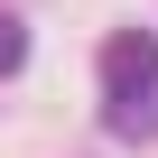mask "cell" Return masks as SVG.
<instances>
[{"label": "cell", "instance_id": "7a4b0ae2", "mask_svg": "<svg viewBox=\"0 0 158 158\" xmlns=\"http://www.w3.org/2000/svg\"><path fill=\"white\" fill-rule=\"evenodd\" d=\"M112 130H121V139H149V130H158V93H149V102H112Z\"/></svg>", "mask_w": 158, "mask_h": 158}, {"label": "cell", "instance_id": "6da1fadb", "mask_svg": "<svg viewBox=\"0 0 158 158\" xmlns=\"http://www.w3.org/2000/svg\"><path fill=\"white\" fill-rule=\"evenodd\" d=\"M102 93L112 102H149L158 93V28H112L102 37Z\"/></svg>", "mask_w": 158, "mask_h": 158}, {"label": "cell", "instance_id": "3957f363", "mask_svg": "<svg viewBox=\"0 0 158 158\" xmlns=\"http://www.w3.org/2000/svg\"><path fill=\"white\" fill-rule=\"evenodd\" d=\"M19 65H28V19L0 10V74H19Z\"/></svg>", "mask_w": 158, "mask_h": 158}]
</instances>
